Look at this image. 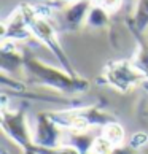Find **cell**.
Instances as JSON below:
<instances>
[{
	"label": "cell",
	"mask_w": 148,
	"mask_h": 154,
	"mask_svg": "<svg viewBox=\"0 0 148 154\" xmlns=\"http://www.w3.org/2000/svg\"><path fill=\"white\" fill-rule=\"evenodd\" d=\"M62 130L58 124L53 121L49 113H38L35 118V132H33V143L38 148H46V149H53V148L61 146V137Z\"/></svg>",
	"instance_id": "obj_6"
},
{
	"label": "cell",
	"mask_w": 148,
	"mask_h": 154,
	"mask_svg": "<svg viewBox=\"0 0 148 154\" xmlns=\"http://www.w3.org/2000/svg\"><path fill=\"white\" fill-rule=\"evenodd\" d=\"M72 141L69 145L72 146H75L77 149L80 151V154H91V148H93V141L96 137H91L88 135L86 132L84 134H75V132H72Z\"/></svg>",
	"instance_id": "obj_9"
},
{
	"label": "cell",
	"mask_w": 148,
	"mask_h": 154,
	"mask_svg": "<svg viewBox=\"0 0 148 154\" xmlns=\"http://www.w3.org/2000/svg\"><path fill=\"white\" fill-rule=\"evenodd\" d=\"M109 21V16H107V10L102 8V7H96L89 11V16H88V24L94 26V27H100L107 24Z\"/></svg>",
	"instance_id": "obj_12"
},
{
	"label": "cell",
	"mask_w": 148,
	"mask_h": 154,
	"mask_svg": "<svg viewBox=\"0 0 148 154\" xmlns=\"http://www.w3.org/2000/svg\"><path fill=\"white\" fill-rule=\"evenodd\" d=\"M26 84L27 86L48 88L65 95H78L89 89V81L80 75H70L64 68H56L32 56H24Z\"/></svg>",
	"instance_id": "obj_1"
},
{
	"label": "cell",
	"mask_w": 148,
	"mask_h": 154,
	"mask_svg": "<svg viewBox=\"0 0 148 154\" xmlns=\"http://www.w3.org/2000/svg\"><path fill=\"white\" fill-rule=\"evenodd\" d=\"M22 14H24L27 27L30 29V32L40 40V42L45 43L51 51H53V54L56 56V59L59 60L62 68H64L65 72H69L70 75H78V73L75 72V68H73V65H72V62L69 60V57H67V54L64 53V49L61 48L58 38H56L54 32H53V29H51V26L48 24V22L45 19H42V18H38V16L30 10L22 11Z\"/></svg>",
	"instance_id": "obj_5"
},
{
	"label": "cell",
	"mask_w": 148,
	"mask_h": 154,
	"mask_svg": "<svg viewBox=\"0 0 148 154\" xmlns=\"http://www.w3.org/2000/svg\"><path fill=\"white\" fill-rule=\"evenodd\" d=\"M142 88H143V89L146 91V92H148V81H145L143 84H142Z\"/></svg>",
	"instance_id": "obj_18"
},
{
	"label": "cell",
	"mask_w": 148,
	"mask_h": 154,
	"mask_svg": "<svg viewBox=\"0 0 148 154\" xmlns=\"http://www.w3.org/2000/svg\"><path fill=\"white\" fill-rule=\"evenodd\" d=\"M86 10H88V3L86 2L75 3L69 11H67V14H65L67 24H69L70 27H75L77 24H80L81 19H83V16H84V13H86Z\"/></svg>",
	"instance_id": "obj_11"
},
{
	"label": "cell",
	"mask_w": 148,
	"mask_h": 154,
	"mask_svg": "<svg viewBox=\"0 0 148 154\" xmlns=\"http://www.w3.org/2000/svg\"><path fill=\"white\" fill-rule=\"evenodd\" d=\"M2 130L13 143L21 148L22 152H29L35 149L33 143V135L29 130L26 116V108H8V99L7 94H2Z\"/></svg>",
	"instance_id": "obj_4"
},
{
	"label": "cell",
	"mask_w": 148,
	"mask_h": 154,
	"mask_svg": "<svg viewBox=\"0 0 148 154\" xmlns=\"http://www.w3.org/2000/svg\"><path fill=\"white\" fill-rule=\"evenodd\" d=\"M35 149L38 154H80V151L77 149L75 146H72L69 143H62L58 148H53V149H46V148H38L35 146Z\"/></svg>",
	"instance_id": "obj_15"
},
{
	"label": "cell",
	"mask_w": 148,
	"mask_h": 154,
	"mask_svg": "<svg viewBox=\"0 0 148 154\" xmlns=\"http://www.w3.org/2000/svg\"><path fill=\"white\" fill-rule=\"evenodd\" d=\"M53 121L64 130L75 134H84L89 127H104L116 118L105 111L100 105H89V106H70L65 110L49 111Z\"/></svg>",
	"instance_id": "obj_2"
},
{
	"label": "cell",
	"mask_w": 148,
	"mask_h": 154,
	"mask_svg": "<svg viewBox=\"0 0 148 154\" xmlns=\"http://www.w3.org/2000/svg\"><path fill=\"white\" fill-rule=\"evenodd\" d=\"M134 27L139 32H145L148 29V0H139L137 13L134 18Z\"/></svg>",
	"instance_id": "obj_10"
},
{
	"label": "cell",
	"mask_w": 148,
	"mask_h": 154,
	"mask_svg": "<svg viewBox=\"0 0 148 154\" xmlns=\"http://www.w3.org/2000/svg\"><path fill=\"white\" fill-rule=\"evenodd\" d=\"M115 145L110 143L105 137H96L94 141H93V148H91V154H110L113 151Z\"/></svg>",
	"instance_id": "obj_13"
},
{
	"label": "cell",
	"mask_w": 148,
	"mask_h": 154,
	"mask_svg": "<svg viewBox=\"0 0 148 154\" xmlns=\"http://www.w3.org/2000/svg\"><path fill=\"white\" fill-rule=\"evenodd\" d=\"M100 135L105 137L115 146H121L124 143V140H126V130H124V127L118 121H112L107 125H104Z\"/></svg>",
	"instance_id": "obj_8"
},
{
	"label": "cell",
	"mask_w": 148,
	"mask_h": 154,
	"mask_svg": "<svg viewBox=\"0 0 148 154\" xmlns=\"http://www.w3.org/2000/svg\"><path fill=\"white\" fill-rule=\"evenodd\" d=\"M110 154H139L135 149H132L129 145H121V146H115Z\"/></svg>",
	"instance_id": "obj_17"
},
{
	"label": "cell",
	"mask_w": 148,
	"mask_h": 154,
	"mask_svg": "<svg viewBox=\"0 0 148 154\" xmlns=\"http://www.w3.org/2000/svg\"><path fill=\"white\" fill-rule=\"evenodd\" d=\"M132 62H134V64L137 65L143 73H146V75H148V46H142Z\"/></svg>",
	"instance_id": "obj_16"
},
{
	"label": "cell",
	"mask_w": 148,
	"mask_h": 154,
	"mask_svg": "<svg viewBox=\"0 0 148 154\" xmlns=\"http://www.w3.org/2000/svg\"><path fill=\"white\" fill-rule=\"evenodd\" d=\"M24 68V56L19 54L14 48L2 49V73H14Z\"/></svg>",
	"instance_id": "obj_7"
},
{
	"label": "cell",
	"mask_w": 148,
	"mask_h": 154,
	"mask_svg": "<svg viewBox=\"0 0 148 154\" xmlns=\"http://www.w3.org/2000/svg\"><path fill=\"white\" fill-rule=\"evenodd\" d=\"M128 145L132 148V149H135V151L143 149L145 146H148V134L146 132H142V130L134 132L132 135L129 137V143Z\"/></svg>",
	"instance_id": "obj_14"
},
{
	"label": "cell",
	"mask_w": 148,
	"mask_h": 154,
	"mask_svg": "<svg viewBox=\"0 0 148 154\" xmlns=\"http://www.w3.org/2000/svg\"><path fill=\"white\" fill-rule=\"evenodd\" d=\"M148 81V75L143 73L132 60H110L97 79L99 84L110 86L121 94H129L135 88Z\"/></svg>",
	"instance_id": "obj_3"
}]
</instances>
